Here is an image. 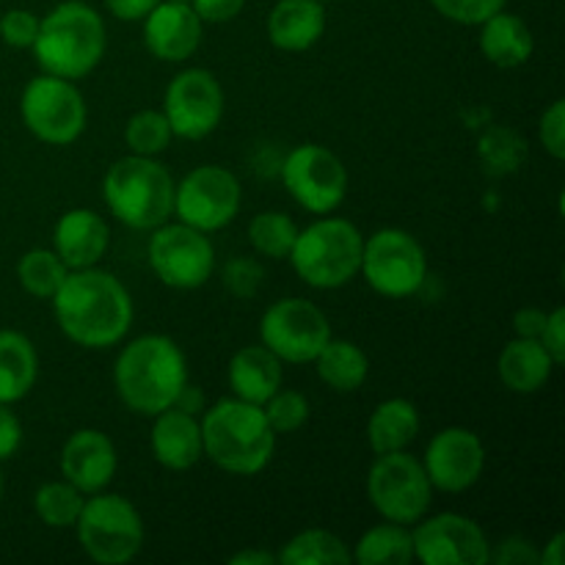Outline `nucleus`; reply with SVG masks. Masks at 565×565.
Here are the masks:
<instances>
[{
	"label": "nucleus",
	"mask_w": 565,
	"mask_h": 565,
	"mask_svg": "<svg viewBox=\"0 0 565 565\" xmlns=\"http://www.w3.org/2000/svg\"><path fill=\"white\" fill-rule=\"evenodd\" d=\"M491 561L502 565H522V563H541V552L530 544L527 539H508L500 546V552H491Z\"/></svg>",
	"instance_id": "37998d69"
},
{
	"label": "nucleus",
	"mask_w": 565,
	"mask_h": 565,
	"mask_svg": "<svg viewBox=\"0 0 565 565\" xmlns=\"http://www.w3.org/2000/svg\"><path fill=\"white\" fill-rule=\"evenodd\" d=\"M359 274L379 296L408 298L428 279V257L412 232L386 226L364 237Z\"/></svg>",
	"instance_id": "6e6552de"
},
{
	"label": "nucleus",
	"mask_w": 565,
	"mask_h": 565,
	"mask_svg": "<svg viewBox=\"0 0 565 565\" xmlns=\"http://www.w3.org/2000/svg\"><path fill=\"white\" fill-rule=\"evenodd\" d=\"M419 412L406 397H390L379 403L367 419V441L375 456L406 450L419 434Z\"/></svg>",
	"instance_id": "bb28decb"
},
{
	"label": "nucleus",
	"mask_w": 565,
	"mask_h": 565,
	"mask_svg": "<svg viewBox=\"0 0 565 565\" xmlns=\"http://www.w3.org/2000/svg\"><path fill=\"white\" fill-rule=\"evenodd\" d=\"M154 461L171 472H185V469L196 467L199 458L204 456L202 445V423L193 414L180 412V408H166V412L154 414L152 436Z\"/></svg>",
	"instance_id": "412c9836"
},
{
	"label": "nucleus",
	"mask_w": 565,
	"mask_h": 565,
	"mask_svg": "<svg viewBox=\"0 0 565 565\" xmlns=\"http://www.w3.org/2000/svg\"><path fill=\"white\" fill-rule=\"evenodd\" d=\"M480 50L500 70H516V66L527 64L535 42L527 22L502 9L486 22H480Z\"/></svg>",
	"instance_id": "393cba45"
},
{
	"label": "nucleus",
	"mask_w": 565,
	"mask_h": 565,
	"mask_svg": "<svg viewBox=\"0 0 565 565\" xmlns=\"http://www.w3.org/2000/svg\"><path fill=\"white\" fill-rule=\"evenodd\" d=\"M77 541L94 563L125 565L136 561L143 546V522L127 497L97 491L83 502L75 522Z\"/></svg>",
	"instance_id": "0eeeda50"
},
{
	"label": "nucleus",
	"mask_w": 565,
	"mask_h": 565,
	"mask_svg": "<svg viewBox=\"0 0 565 565\" xmlns=\"http://www.w3.org/2000/svg\"><path fill=\"white\" fill-rule=\"evenodd\" d=\"M263 412L276 436L303 428L309 419V401L296 390H276L263 403Z\"/></svg>",
	"instance_id": "f704fd0d"
},
{
	"label": "nucleus",
	"mask_w": 565,
	"mask_h": 565,
	"mask_svg": "<svg viewBox=\"0 0 565 565\" xmlns=\"http://www.w3.org/2000/svg\"><path fill=\"white\" fill-rule=\"evenodd\" d=\"M158 3L160 0H105V6H108L110 14L119 17V20H127V22L143 20V17H147Z\"/></svg>",
	"instance_id": "c03bdc74"
},
{
	"label": "nucleus",
	"mask_w": 565,
	"mask_h": 565,
	"mask_svg": "<svg viewBox=\"0 0 565 565\" xmlns=\"http://www.w3.org/2000/svg\"><path fill=\"white\" fill-rule=\"evenodd\" d=\"M326 31L323 0H279L268 14V39L276 50L303 53Z\"/></svg>",
	"instance_id": "4be33fe9"
},
{
	"label": "nucleus",
	"mask_w": 565,
	"mask_h": 565,
	"mask_svg": "<svg viewBox=\"0 0 565 565\" xmlns=\"http://www.w3.org/2000/svg\"><path fill=\"white\" fill-rule=\"evenodd\" d=\"M83 502H86V494L77 491L70 480H53V483H44L33 494V511H36V516L47 527L66 530L75 527L77 516L83 511Z\"/></svg>",
	"instance_id": "2f4dec72"
},
{
	"label": "nucleus",
	"mask_w": 565,
	"mask_h": 565,
	"mask_svg": "<svg viewBox=\"0 0 565 565\" xmlns=\"http://www.w3.org/2000/svg\"><path fill=\"white\" fill-rule=\"evenodd\" d=\"M226 379L235 397L263 406L276 390H281V362L265 345H246L230 359Z\"/></svg>",
	"instance_id": "b1692460"
},
{
	"label": "nucleus",
	"mask_w": 565,
	"mask_h": 565,
	"mask_svg": "<svg viewBox=\"0 0 565 565\" xmlns=\"http://www.w3.org/2000/svg\"><path fill=\"white\" fill-rule=\"evenodd\" d=\"M312 364L318 370V379L334 392H356L370 373L367 353L356 342L334 340V337L326 342Z\"/></svg>",
	"instance_id": "cd10ccee"
},
{
	"label": "nucleus",
	"mask_w": 565,
	"mask_h": 565,
	"mask_svg": "<svg viewBox=\"0 0 565 565\" xmlns=\"http://www.w3.org/2000/svg\"><path fill=\"white\" fill-rule=\"evenodd\" d=\"M20 114L28 132L50 147H66L86 130V99L81 88L66 77L39 75L25 86L20 99Z\"/></svg>",
	"instance_id": "1a4fd4ad"
},
{
	"label": "nucleus",
	"mask_w": 565,
	"mask_h": 565,
	"mask_svg": "<svg viewBox=\"0 0 565 565\" xmlns=\"http://www.w3.org/2000/svg\"><path fill=\"white\" fill-rule=\"evenodd\" d=\"M174 177L160 160L127 154L103 177V199L116 221L130 230L152 232L174 215Z\"/></svg>",
	"instance_id": "39448f33"
},
{
	"label": "nucleus",
	"mask_w": 565,
	"mask_h": 565,
	"mask_svg": "<svg viewBox=\"0 0 565 565\" xmlns=\"http://www.w3.org/2000/svg\"><path fill=\"white\" fill-rule=\"evenodd\" d=\"M367 497L375 511L395 524H417L428 513L434 486L425 475L423 461L406 450L384 452L367 472Z\"/></svg>",
	"instance_id": "9d476101"
},
{
	"label": "nucleus",
	"mask_w": 565,
	"mask_h": 565,
	"mask_svg": "<svg viewBox=\"0 0 565 565\" xmlns=\"http://www.w3.org/2000/svg\"><path fill=\"white\" fill-rule=\"evenodd\" d=\"M108 224L103 215L88 207H77L61 215L53 232V252L70 270L94 268L108 252Z\"/></svg>",
	"instance_id": "aec40b11"
},
{
	"label": "nucleus",
	"mask_w": 565,
	"mask_h": 565,
	"mask_svg": "<svg viewBox=\"0 0 565 565\" xmlns=\"http://www.w3.org/2000/svg\"><path fill=\"white\" fill-rule=\"evenodd\" d=\"M174 408H180V412H188V414H202L204 412V392L199 390L196 384H185L180 390V395L174 397Z\"/></svg>",
	"instance_id": "49530a36"
},
{
	"label": "nucleus",
	"mask_w": 565,
	"mask_h": 565,
	"mask_svg": "<svg viewBox=\"0 0 565 565\" xmlns=\"http://www.w3.org/2000/svg\"><path fill=\"white\" fill-rule=\"evenodd\" d=\"M541 143H544L546 152L555 160L565 158V103L563 99H555L550 108L544 110L539 125Z\"/></svg>",
	"instance_id": "58836bf2"
},
{
	"label": "nucleus",
	"mask_w": 565,
	"mask_h": 565,
	"mask_svg": "<svg viewBox=\"0 0 565 565\" xmlns=\"http://www.w3.org/2000/svg\"><path fill=\"white\" fill-rule=\"evenodd\" d=\"M241 182L224 166H199L174 188V215L199 232H218L241 210Z\"/></svg>",
	"instance_id": "4468645a"
},
{
	"label": "nucleus",
	"mask_w": 565,
	"mask_h": 565,
	"mask_svg": "<svg viewBox=\"0 0 565 565\" xmlns=\"http://www.w3.org/2000/svg\"><path fill=\"white\" fill-rule=\"evenodd\" d=\"M163 116L177 138H207L224 119V88L218 77L202 66L182 70L166 88Z\"/></svg>",
	"instance_id": "2eb2a0df"
},
{
	"label": "nucleus",
	"mask_w": 565,
	"mask_h": 565,
	"mask_svg": "<svg viewBox=\"0 0 565 565\" xmlns=\"http://www.w3.org/2000/svg\"><path fill=\"white\" fill-rule=\"evenodd\" d=\"M230 563L232 565H274L279 561H276V555H270V552L246 550V552H237V555H232Z\"/></svg>",
	"instance_id": "de8ad7c7"
},
{
	"label": "nucleus",
	"mask_w": 565,
	"mask_h": 565,
	"mask_svg": "<svg viewBox=\"0 0 565 565\" xmlns=\"http://www.w3.org/2000/svg\"><path fill=\"white\" fill-rule=\"evenodd\" d=\"M39 33V17L28 9H9L0 17V39L9 47L25 50L31 47Z\"/></svg>",
	"instance_id": "e433bc0d"
},
{
	"label": "nucleus",
	"mask_w": 565,
	"mask_h": 565,
	"mask_svg": "<svg viewBox=\"0 0 565 565\" xmlns=\"http://www.w3.org/2000/svg\"><path fill=\"white\" fill-rule=\"evenodd\" d=\"M281 182L307 213L329 215L345 202L348 169L329 147L301 143L281 163Z\"/></svg>",
	"instance_id": "f8f14e48"
},
{
	"label": "nucleus",
	"mask_w": 565,
	"mask_h": 565,
	"mask_svg": "<svg viewBox=\"0 0 565 565\" xmlns=\"http://www.w3.org/2000/svg\"><path fill=\"white\" fill-rule=\"evenodd\" d=\"M66 274H70V268L50 248H31L17 263V279H20L22 290L33 298H42V301H50L58 292Z\"/></svg>",
	"instance_id": "7c9ffc66"
},
{
	"label": "nucleus",
	"mask_w": 565,
	"mask_h": 565,
	"mask_svg": "<svg viewBox=\"0 0 565 565\" xmlns=\"http://www.w3.org/2000/svg\"><path fill=\"white\" fill-rule=\"evenodd\" d=\"M544 323L546 312H541V309H519V312L513 315V331H516V337L539 340L541 331H544Z\"/></svg>",
	"instance_id": "a18cd8bd"
},
{
	"label": "nucleus",
	"mask_w": 565,
	"mask_h": 565,
	"mask_svg": "<svg viewBox=\"0 0 565 565\" xmlns=\"http://www.w3.org/2000/svg\"><path fill=\"white\" fill-rule=\"evenodd\" d=\"M364 235L356 224L334 215L298 230L290 252V265L303 285L315 290H337L353 281L362 268Z\"/></svg>",
	"instance_id": "423d86ee"
},
{
	"label": "nucleus",
	"mask_w": 565,
	"mask_h": 565,
	"mask_svg": "<svg viewBox=\"0 0 565 565\" xmlns=\"http://www.w3.org/2000/svg\"><path fill=\"white\" fill-rule=\"evenodd\" d=\"M298 237V226L290 215L265 210L248 221V243L259 257L287 259L292 252V243Z\"/></svg>",
	"instance_id": "473e14b6"
},
{
	"label": "nucleus",
	"mask_w": 565,
	"mask_h": 565,
	"mask_svg": "<svg viewBox=\"0 0 565 565\" xmlns=\"http://www.w3.org/2000/svg\"><path fill=\"white\" fill-rule=\"evenodd\" d=\"M351 561L359 565H406L414 561V539L406 524L386 522L356 541Z\"/></svg>",
	"instance_id": "c85d7f7f"
},
{
	"label": "nucleus",
	"mask_w": 565,
	"mask_h": 565,
	"mask_svg": "<svg viewBox=\"0 0 565 565\" xmlns=\"http://www.w3.org/2000/svg\"><path fill=\"white\" fill-rule=\"evenodd\" d=\"M39 379V356L22 331H0V403L11 406L28 397Z\"/></svg>",
	"instance_id": "a878e982"
},
{
	"label": "nucleus",
	"mask_w": 565,
	"mask_h": 565,
	"mask_svg": "<svg viewBox=\"0 0 565 565\" xmlns=\"http://www.w3.org/2000/svg\"><path fill=\"white\" fill-rule=\"evenodd\" d=\"M563 546H565V535L563 533L552 535V541L544 546V552H541V563L563 565Z\"/></svg>",
	"instance_id": "09e8293b"
},
{
	"label": "nucleus",
	"mask_w": 565,
	"mask_h": 565,
	"mask_svg": "<svg viewBox=\"0 0 565 565\" xmlns=\"http://www.w3.org/2000/svg\"><path fill=\"white\" fill-rule=\"evenodd\" d=\"M276 561L285 565H348L351 552L345 541L329 530H303L287 541Z\"/></svg>",
	"instance_id": "c756f323"
},
{
	"label": "nucleus",
	"mask_w": 565,
	"mask_h": 565,
	"mask_svg": "<svg viewBox=\"0 0 565 565\" xmlns=\"http://www.w3.org/2000/svg\"><path fill=\"white\" fill-rule=\"evenodd\" d=\"M263 285V268L248 257H235L224 268V287L237 298H252Z\"/></svg>",
	"instance_id": "4c0bfd02"
},
{
	"label": "nucleus",
	"mask_w": 565,
	"mask_h": 565,
	"mask_svg": "<svg viewBox=\"0 0 565 565\" xmlns=\"http://www.w3.org/2000/svg\"><path fill=\"white\" fill-rule=\"evenodd\" d=\"M171 3H191V0H171Z\"/></svg>",
	"instance_id": "3c124183"
},
{
	"label": "nucleus",
	"mask_w": 565,
	"mask_h": 565,
	"mask_svg": "<svg viewBox=\"0 0 565 565\" xmlns=\"http://www.w3.org/2000/svg\"><path fill=\"white\" fill-rule=\"evenodd\" d=\"M259 337L279 362L312 364L331 340V326L323 309L307 298H281L265 309Z\"/></svg>",
	"instance_id": "9b49d317"
},
{
	"label": "nucleus",
	"mask_w": 565,
	"mask_h": 565,
	"mask_svg": "<svg viewBox=\"0 0 565 565\" xmlns=\"http://www.w3.org/2000/svg\"><path fill=\"white\" fill-rule=\"evenodd\" d=\"M171 138H174V132H171L163 110H138L125 125L127 149L132 154H143V158H158L160 152H166Z\"/></svg>",
	"instance_id": "72a5a7b5"
},
{
	"label": "nucleus",
	"mask_w": 565,
	"mask_h": 565,
	"mask_svg": "<svg viewBox=\"0 0 565 565\" xmlns=\"http://www.w3.org/2000/svg\"><path fill=\"white\" fill-rule=\"evenodd\" d=\"M116 467H119L116 447L103 430H75L61 450V475L86 497L108 489Z\"/></svg>",
	"instance_id": "6ab92c4d"
},
{
	"label": "nucleus",
	"mask_w": 565,
	"mask_h": 565,
	"mask_svg": "<svg viewBox=\"0 0 565 565\" xmlns=\"http://www.w3.org/2000/svg\"><path fill=\"white\" fill-rule=\"evenodd\" d=\"M430 3L445 20L458 22V25H480L505 9L508 0H430Z\"/></svg>",
	"instance_id": "c9c22d12"
},
{
	"label": "nucleus",
	"mask_w": 565,
	"mask_h": 565,
	"mask_svg": "<svg viewBox=\"0 0 565 565\" xmlns=\"http://www.w3.org/2000/svg\"><path fill=\"white\" fill-rule=\"evenodd\" d=\"M22 445V425L6 403H0V463L17 456Z\"/></svg>",
	"instance_id": "79ce46f5"
},
{
	"label": "nucleus",
	"mask_w": 565,
	"mask_h": 565,
	"mask_svg": "<svg viewBox=\"0 0 565 565\" xmlns=\"http://www.w3.org/2000/svg\"><path fill=\"white\" fill-rule=\"evenodd\" d=\"M555 367V359L541 345V340H530V337H516L508 342L500 353V364H497L500 381L516 395H533V392L544 390Z\"/></svg>",
	"instance_id": "5701e85b"
},
{
	"label": "nucleus",
	"mask_w": 565,
	"mask_h": 565,
	"mask_svg": "<svg viewBox=\"0 0 565 565\" xmlns=\"http://www.w3.org/2000/svg\"><path fill=\"white\" fill-rule=\"evenodd\" d=\"M204 22L199 20L191 3H171L160 0L147 17H143V44L149 53L169 64L191 58L202 44Z\"/></svg>",
	"instance_id": "a211bd4d"
},
{
	"label": "nucleus",
	"mask_w": 565,
	"mask_h": 565,
	"mask_svg": "<svg viewBox=\"0 0 565 565\" xmlns=\"http://www.w3.org/2000/svg\"><path fill=\"white\" fill-rule=\"evenodd\" d=\"M105 44L108 36L99 11L83 0H64L39 20L31 50L47 75L81 81L97 70Z\"/></svg>",
	"instance_id": "20e7f679"
},
{
	"label": "nucleus",
	"mask_w": 565,
	"mask_h": 565,
	"mask_svg": "<svg viewBox=\"0 0 565 565\" xmlns=\"http://www.w3.org/2000/svg\"><path fill=\"white\" fill-rule=\"evenodd\" d=\"M541 345L550 351V356L555 359V364L565 362V309L557 307L555 312L546 315L544 331H541Z\"/></svg>",
	"instance_id": "ea45409f"
},
{
	"label": "nucleus",
	"mask_w": 565,
	"mask_h": 565,
	"mask_svg": "<svg viewBox=\"0 0 565 565\" xmlns=\"http://www.w3.org/2000/svg\"><path fill=\"white\" fill-rule=\"evenodd\" d=\"M414 539V561L425 565H486L491 544L483 527L463 513H439L419 519Z\"/></svg>",
	"instance_id": "dca6fc26"
},
{
	"label": "nucleus",
	"mask_w": 565,
	"mask_h": 565,
	"mask_svg": "<svg viewBox=\"0 0 565 565\" xmlns=\"http://www.w3.org/2000/svg\"><path fill=\"white\" fill-rule=\"evenodd\" d=\"M243 6H246V0H191V9L196 11L199 20L210 22V25L235 20Z\"/></svg>",
	"instance_id": "a19ab883"
},
{
	"label": "nucleus",
	"mask_w": 565,
	"mask_h": 565,
	"mask_svg": "<svg viewBox=\"0 0 565 565\" xmlns=\"http://www.w3.org/2000/svg\"><path fill=\"white\" fill-rule=\"evenodd\" d=\"M149 265L171 290H196L207 285L215 268V248L207 232L182 224H160L149 237Z\"/></svg>",
	"instance_id": "ddd939ff"
},
{
	"label": "nucleus",
	"mask_w": 565,
	"mask_h": 565,
	"mask_svg": "<svg viewBox=\"0 0 565 565\" xmlns=\"http://www.w3.org/2000/svg\"><path fill=\"white\" fill-rule=\"evenodd\" d=\"M188 384V362L182 348L166 334H143L127 342L114 364V386L119 401L141 417H154L174 406Z\"/></svg>",
	"instance_id": "f03ea898"
},
{
	"label": "nucleus",
	"mask_w": 565,
	"mask_h": 565,
	"mask_svg": "<svg viewBox=\"0 0 565 565\" xmlns=\"http://www.w3.org/2000/svg\"><path fill=\"white\" fill-rule=\"evenodd\" d=\"M3 489H6V483H3V472H0V500H3Z\"/></svg>",
	"instance_id": "8fccbe9b"
},
{
	"label": "nucleus",
	"mask_w": 565,
	"mask_h": 565,
	"mask_svg": "<svg viewBox=\"0 0 565 565\" xmlns=\"http://www.w3.org/2000/svg\"><path fill=\"white\" fill-rule=\"evenodd\" d=\"M202 445L204 456L224 472L237 478L259 475L276 452V434L263 406L241 397H224L204 412Z\"/></svg>",
	"instance_id": "7ed1b4c3"
},
{
	"label": "nucleus",
	"mask_w": 565,
	"mask_h": 565,
	"mask_svg": "<svg viewBox=\"0 0 565 565\" xmlns=\"http://www.w3.org/2000/svg\"><path fill=\"white\" fill-rule=\"evenodd\" d=\"M423 469L430 486L447 494L472 489L486 469V447L469 428H445L428 441Z\"/></svg>",
	"instance_id": "f3484780"
},
{
	"label": "nucleus",
	"mask_w": 565,
	"mask_h": 565,
	"mask_svg": "<svg viewBox=\"0 0 565 565\" xmlns=\"http://www.w3.org/2000/svg\"><path fill=\"white\" fill-rule=\"evenodd\" d=\"M50 301L66 340L88 351L119 345L132 326L130 292L114 274L97 265L70 270Z\"/></svg>",
	"instance_id": "f257e3e1"
}]
</instances>
